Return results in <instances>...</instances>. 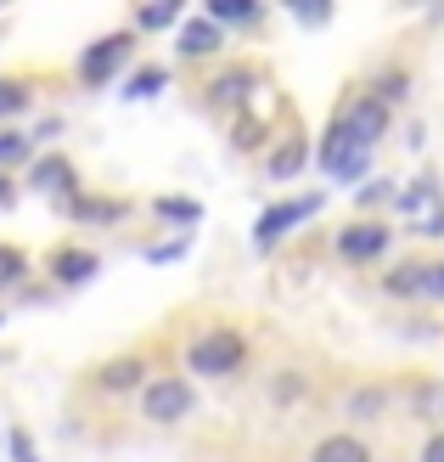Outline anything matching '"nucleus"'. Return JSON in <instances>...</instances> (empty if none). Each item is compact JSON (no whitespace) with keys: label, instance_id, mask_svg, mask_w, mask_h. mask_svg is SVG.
<instances>
[{"label":"nucleus","instance_id":"9b49d317","mask_svg":"<svg viewBox=\"0 0 444 462\" xmlns=\"http://www.w3.org/2000/svg\"><path fill=\"white\" fill-rule=\"evenodd\" d=\"M192 406H197V395H192V383H186V378H147L141 383L147 423H180Z\"/></svg>","mask_w":444,"mask_h":462},{"label":"nucleus","instance_id":"f257e3e1","mask_svg":"<svg viewBox=\"0 0 444 462\" xmlns=\"http://www.w3.org/2000/svg\"><path fill=\"white\" fill-rule=\"evenodd\" d=\"M135 51H141V34H135L130 23H124V29H107V34H96V40H90L85 51L74 57V79H79L85 90H102V85H113V79H119L124 68L135 62Z\"/></svg>","mask_w":444,"mask_h":462},{"label":"nucleus","instance_id":"b1692460","mask_svg":"<svg viewBox=\"0 0 444 462\" xmlns=\"http://www.w3.org/2000/svg\"><path fill=\"white\" fill-rule=\"evenodd\" d=\"M152 215L163 226H192V220H203V203L197 198H180V192H163V198H152Z\"/></svg>","mask_w":444,"mask_h":462},{"label":"nucleus","instance_id":"39448f33","mask_svg":"<svg viewBox=\"0 0 444 462\" xmlns=\"http://www.w3.org/2000/svg\"><path fill=\"white\" fill-rule=\"evenodd\" d=\"M315 158H321V170L332 175L338 187H355V180H366V175H371V147H360V142H355V135H349L338 119L326 125L321 152H315Z\"/></svg>","mask_w":444,"mask_h":462},{"label":"nucleus","instance_id":"412c9836","mask_svg":"<svg viewBox=\"0 0 444 462\" xmlns=\"http://www.w3.org/2000/svg\"><path fill=\"white\" fill-rule=\"evenodd\" d=\"M29 271H34L29 248H23V243H0V293L29 288Z\"/></svg>","mask_w":444,"mask_h":462},{"label":"nucleus","instance_id":"c756f323","mask_svg":"<svg viewBox=\"0 0 444 462\" xmlns=\"http://www.w3.org/2000/svg\"><path fill=\"white\" fill-rule=\"evenodd\" d=\"M411 411H422V418H433V411H444V383H439V389L428 383V389H422V401H411Z\"/></svg>","mask_w":444,"mask_h":462},{"label":"nucleus","instance_id":"2eb2a0df","mask_svg":"<svg viewBox=\"0 0 444 462\" xmlns=\"http://www.w3.org/2000/svg\"><path fill=\"white\" fill-rule=\"evenodd\" d=\"M186 17V0H135L130 6V29L135 34H169Z\"/></svg>","mask_w":444,"mask_h":462},{"label":"nucleus","instance_id":"a211bd4d","mask_svg":"<svg viewBox=\"0 0 444 462\" xmlns=\"http://www.w3.org/2000/svg\"><path fill=\"white\" fill-rule=\"evenodd\" d=\"M366 90H371L377 102H388V107H405V102H411V68H405V62H383L377 74L366 79Z\"/></svg>","mask_w":444,"mask_h":462},{"label":"nucleus","instance_id":"0eeeda50","mask_svg":"<svg viewBox=\"0 0 444 462\" xmlns=\"http://www.w3.org/2000/svg\"><path fill=\"white\" fill-rule=\"evenodd\" d=\"M338 260L343 265H377L383 254L394 248V226L388 220H377V215H360V220H349L343 231H338Z\"/></svg>","mask_w":444,"mask_h":462},{"label":"nucleus","instance_id":"aec40b11","mask_svg":"<svg viewBox=\"0 0 444 462\" xmlns=\"http://www.w3.org/2000/svg\"><path fill=\"white\" fill-rule=\"evenodd\" d=\"M388 401H394V389H383V383H360L355 395L343 401V411H349L355 423H377L383 411H388Z\"/></svg>","mask_w":444,"mask_h":462},{"label":"nucleus","instance_id":"473e14b6","mask_svg":"<svg viewBox=\"0 0 444 462\" xmlns=\"http://www.w3.org/2000/svg\"><path fill=\"white\" fill-rule=\"evenodd\" d=\"M416 462H444V429L428 434V446H422V457H416Z\"/></svg>","mask_w":444,"mask_h":462},{"label":"nucleus","instance_id":"6e6552de","mask_svg":"<svg viewBox=\"0 0 444 462\" xmlns=\"http://www.w3.org/2000/svg\"><path fill=\"white\" fill-rule=\"evenodd\" d=\"M338 125L355 135L360 147H371L377 152L383 147V135L394 130V107L388 102H377L371 90H355V97H343V107H338Z\"/></svg>","mask_w":444,"mask_h":462},{"label":"nucleus","instance_id":"f8f14e48","mask_svg":"<svg viewBox=\"0 0 444 462\" xmlns=\"http://www.w3.org/2000/svg\"><path fill=\"white\" fill-rule=\"evenodd\" d=\"M45 276H51V288H85L90 276L102 271V254L96 248H79V243H57L51 254H45V265H40Z\"/></svg>","mask_w":444,"mask_h":462},{"label":"nucleus","instance_id":"f03ea898","mask_svg":"<svg viewBox=\"0 0 444 462\" xmlns=\"http://www.w3.org/2000/svg\"><path fill=\"white\" fill-rule=\"evenodd\" d=\"M248 366V338L237 328H208L186 344V373L192 378H231Z\"/></svg>","mask_w":444,"mask_h":462},{"label":"nucleus","instance_id":"c85d7f7f","mask_svg":"<svg viewBox=\"0 0 444 462\" xmlns=\"http://www.w3.org/2000/svg\"><path fill=\"white\" fill-rule=\"evenodd\" d=\"M304 395V378L298 373H282V378H276V401H282V406H293Z\"/></svg>","mask_w":444,"mask_h":462},{"label":"nucleus","instance_id":"423d86ee","mask_svg":"<svg viewBox=\"0 0 444 462\" xmlns=\"http://www.w3.org/2000/svg\"><path fill=\"white\" fill-rule=\"evenodd\" d=\"M394 209L405 215V226L416 237H444V192H439L433 175H416L411 187L394 192Z\"/></svg>","mask_w":444,"mask_h":462},{"label":"nucleus","instance_id":"f704fd0d","mask_svg":"<svg viewBox=\"0 0 444 462\" xmlns=\"http://www.w3.org/2000/svg\"><path fill=\"white\" fill-rule=\"evenodd\" d=\"M12 203H17V187H12V175H0V215H6Z\"/></svg>","mask_w":444,"mask_h":462},{"label":"nucleus","instance_id":"72a5a7b5","mask_svg":"<svg viewBox=\"0 0 444 462\" xmlns=\"http://www.w3.org/2000/svg\"><path fill=\"white\" fill-rule=\"evenodd\" d=\"M394 6H400V12H433V17H444V0H394Z\"/></svg>","mask_w":444,"mask_h":462},{"label":"nucleus","instance_id":"20e7f679","mask_svg":"<svg viewBox=\"0 0 444 462\" xmlns=\"http://www.w3.org/2000/svg\"><path fill=\"white\" fill-rule=\"evenodd\" d=\"M321 203H326V192H298V198H282V203H270V209H259V220H253V248H276L287 231L310 226L321 215Z\"/></svg>","mask_w":444,"mask_h":462},{"label":"nucleus","instance_id":"cd10ccee","mask_svg":"<svg viewBox=\"0 0 444 462\" xmlns=\"http://www.w3.org/2000/svg\"><path fill=\"white\" fill-rule=\"evenodd\" d=\"M29 135H23V130H0V170H6V164H23V158H29Z\"/></svg>","mask_w":444,"mask_h":462},{"label":"nucleus","instance_id":"6ab92c4d","mask_svg":"<svg viewBox=\"0 0 444 462\" xmlns=\"http://www.w3.org/2000/svg\"><path fill=\"white\" fill-rule=\"evenodd\" d=\"M124 102H152L163 85H169V68L163 62H147V68H124Z\"/></svg>","mask_w":444,"mask_h":462},{"label":"nucleus","instance_id":"ddd939ff","mask_svg":"<svg viewBox=\"0 0 444 462\" xmlns=\"http://www.w3.org/2000/svg\"><path fill=\"white\" fill-rule=\"evenodd\" d=\"M74 187H79V164L68 152H45V158H34V164H29V192H40V198L57 203V198H68Z\"/></svg>","mask_w":444,"mask_h":462},{"label":"nucleus","instance_id":"2f4dec72","mask_svg":"<svg viewBox=\"0 0 444 462\" xmlns=\"http://www.w3.org/2000/svg\"><path fill=\"white\" fill-rule=\"evenodd\" d=\"M180 254H186V237L180 243H163V248H147V260L152 265H169V260H180Z\"/></svg>","mask_w":444,"mask_h":462},{"label":"nucleus","instance_id":"c9c22d12","mask_svg":"<svg viewBox=\"0 0 444 462\" xmlns=\"http://www.w3.org/2000/svg\"><path fill=\"white\" fill-rule=\"evenodd\" d=\"M6 6H12V0H0V12H6Z\"/></svg>","mask_w":444,"mask_h":462},{"label":"nucleus","instance_id":"9d476101","mask_svg":"<svg viewBox=\"0 0 444 462\" xmlns=\"http://www.w3.org/2000/svg\"><path fill=\"white\" fill-rule=\"evenodd\" d=\"M225 34L214 17H180L175 23V57L180 62H220L225 57Z\"/></svg>","mask_w":444,"mask_h":462},{"label":"nucleus","instance_id":"7c9ffc66","mask_svg":"<svg viewBox=\"0 0 444 462\" xmlns=\"http://www.w3.org/2000/svg\"><path fill=\"white\" fill-rule=\"evenodd\" d=\"M6 446H12V457H17V462H40L34 440H29V434H23V429H12V440H6Z\"/></svg>","mask_w":444,"mask_h":462},{"label":"nucleus","instance_id":"dca6fc26","mask_svg":"<svg viewBox=\"0 0 444 462\" xmlns=\"http://www.w3.org/2000/svg\"><path fill=\"white\" fill-rule=\"evenodd\" d=\"M304 164H310V142H304V130H293L276 152H265V180H298Z\"/></svg>","mask_w":444,"mask_h":462},{"label":"nucleus","instance_id":"4468645a","mask_svg":"<svg viewBox=\"0 0 444 462\" xmlns=\"http://www.w3.org/2000/svg\"><path fill=\"white\" fill-rule=\"evenodd\" d=\"M147 383V356H113L96 366V389L102 395H135Z\"/></svg>","mask_w":444,"mask_h":462},{"label":"nucleus","instance_id":"393cba45","mask_svg":"<svg viewBox=\"0 0 444 462\" xmlns=\"http://www.w3.org/2000/svg\"><path fill=\"white\" fill-rule=\"evenodd\" d=\"M293 23H304V29H326V23L338 17V0H276Z\"/></svg>","mask_w":444,"mask_h":462},{"label":"nucleus","instance_id":"7ed1b4c3","mask_svg":"<svg viewBox=\"0 0 444 462\" xmlns=\"http://www.w3.org/2000/svg\"><path fill=\"white\" fill-rule=\"evenodd\" d=\"M259 85H265L259 62H220L214 74L203 79V97H197V102H203L208 113H242V107H253Z\"/></svg>","mask_w":444,"mask_h":462},{"label":"nucleus","instance_id":"bb28decb","mask_svg":"<svg viewBox=\"0 0 444 462\" xmlns=\"http://www.w3.org/2000/svg\"><path fill=\"white\" fill-rule=\"evenodd\" d=\"M355 203H360V215H371V209H383V203H388V209H394V192H400V187H394V180L383 175V180H355Z\"/></svg>","mask_w":444,"mask_h":462},{"label":"nucleus","instance_id":"1a4fd4ad","mask_svg":"<svg viewBox=\"0 0 444 462\" xmlns=\"http://www.w3.org/2000/svg\"><path fill=\"white\" fill-rule=\"evenodd\" d=\"M57 215H62V220H74V226H119V220H130V198L74 187L68 198H57Z\"/></svg>","mask_w":444,"mask_h":462},{"label":"nucleus","instance_id":"5701e85b","mask_svg":"<svg viewBox=\"0 0 444 462\" xmlns=\"http://www.w3.org/2000/svg\"><path fill=\"white\" fill-rule=\"evenodd\" d=\"M310 462H371V446L360 440V434H326Z\"/></svg>","mask_w":444,"mask_h":462},{"label":"nucleus","instance_id":"f3484780","mask_svg":"<svg viewBox=\"0 0 444 462\" xmlns=\"http://www.w3.org/2000/svg\"><path fill=\"white\" fill-rule=\"evenodd\" d=\"M203 17L220 29H265V0H203Z\"/></svg>","mask_w":444,"mask_h":462},{"label":"nucleus","instance_id":"4be33fe9","mask_svg":"<svg viewBox=\"0 0 444 462\" xmlns=\"http://www.w3.org/2000/svg\"><path fill=\"white\" fill-rule=\"evenodd\" d=\"M34 107V79L29 74H0V119H23Z\"/></svg>","mask_w":444,"mask_h":462},{"label":"nucleus","instance_id":"a878e982","mask_svg":"<svg viewBox=\"0 0 444 462\" xmlns=\"http://www.w3.org/2000/svg\"><path fill=\"white\" fill-rule=\"evenodd\" d=\"M265 135H270V125H265V119H253V107H242L237 119H231V152H253V147H265Z\"/></svg>","mask_w":444,"mask_h":462}]
</instances>
